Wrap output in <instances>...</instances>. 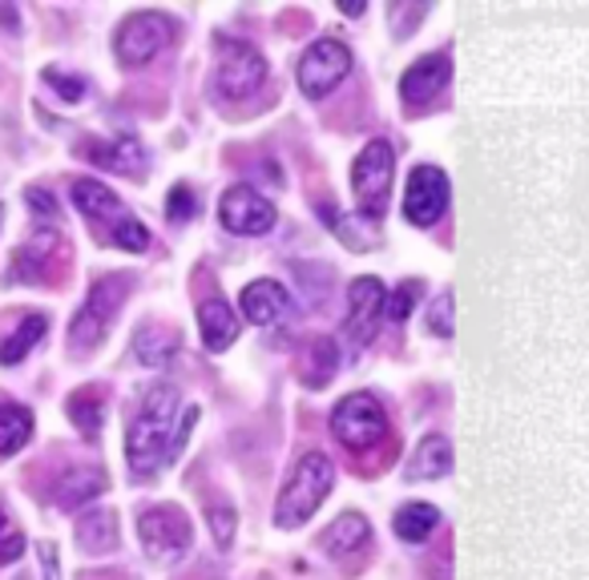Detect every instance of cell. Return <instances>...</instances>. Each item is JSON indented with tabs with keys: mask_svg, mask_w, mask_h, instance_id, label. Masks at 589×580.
Returning a JSON list of instances; mask_svg holds the SVG:
<instances>
[{
	"mask_svg": "<svg viewBox=\"0 0 589 580\" xmlns=\"http://www.w3.org/2000/svg\"><path fill=\"white\" fill-rule=\"evenodd\" d=\"M138 541L150 560H158V565H178V560L190 553V544H194V528H190V520L182 508L158 504V508H146L138 516Z\"/></svg>",
	"mask_w": 589,
	"mask_h": 580,
	"instance_id": "5b68a950",
	"label": "cell"
},
{
	"mask_svg": "<svg viewBox=\"0 0 589 580\" xmlns=\"http://www.w3.org/2000/svg\"><path fill=\"white\" fill-rule=\"evenodd\" d=\"M178 346H182V334H178L174 327H166V322H146V327H138V334H134V355H138V363H146V367L174 363Z\"/></svg>",
	"mask_w": 589,
	"mask_h": 580,
	"instance_id": "d6986e66",
	"label": "cell"
},
{
	"mask_svg": "<svg viewBox=\"0 0 589 580\" xmlns=\"http://www.w3.org/2000/svg\"><path fill=\"white\" fill-rule=\"evenodd\" d=\"M69 420L77 423V432L81 435H98L101 423H105V396L101 391H93V387H81V391H73L69 396Z\"/></svg>",
	"mask_w": 589,
	"mask_h": 580,
	"instance_id": "83f0119b",
	"label": "cell"
},
{
	"mask_svg": "<svg viewBox=\"0 0 589 580\" xmlns=\"http://www.w3.org/2000/svg\"><path fill=\"white\" fill-rule=\"evenodd\" d=\"M449 173L440 166H416L404 182V218L412 226L440 223V214L449 211Z\"/></svg>",
	"mask_w": 589,
	"mask_h": 580,
	"instance_id": "8fae6325",
	"label": "cell"
},
{
	"mask_svg": "<svg viewBox=\"0 0 589 580\" xmlns=\"http://www.w3.org/2000/svg\"><path fill=\"white\" fill-rule=\"evenodd\" d=\"M384 303H388V291L380 283L376 274H360L348 291V334L351 343H372L380 331V319H384Z\"/></svg>",
	"mask_w": 589,
	"mask_h": 580,
	"instance_id": "7c38bea8",
	"label": "cell"
},
{
	"mask_svg": "<svg viewBox=\"0 0 589 580\" xmlns=\"http://www.w3.org/2000/svg\"><path fill=\"white\" fill-rule=\"evenodd\" d=\"M77 544H81V553H93V556H105L117 548V516H113L110 508H93L86 516L77 520Z\"/></svg>",
	"mask_w": 589,
	"mask_h": 580,
	"instance_id": "44dd1931",
	"label": "cell"
},
{
	"mask_svg": "<svg viewBox=\"0 0 589 580\" xmlns=\"http://www.w3.org/2000/svg\"><path fill=\"white\" fill-rule=\"evenodd\" d=\"M45 331H49V319H45V315H25L21 327L0 343V363H4V367H16V363L45 339Z\"/></svg>",
	"mask_w": 589,
	"mask_h": 580,
	"instance_id": "d4e9b609",
	"label": "cell"
},
{
	"mask_svg": "<svg viewBox=\"0 0 589 580\" xmlns=\"http://www.w3.org/2000/svg\"><path fill=\"white\" fill-rule=\"evenodd\" d=\"M449 77H452V61L444 57V53H428V57L412 61L408 69H404V77H400L404 105H412V110L428 105V101L437 98L440 89L449 86Z\"/></svg>",
	"mask_w": 589,
	"mask_h": 580,
	"instance_id": "4fadbf2b",
	"label": "cell"
},
{
	"mask_svg": "<svg viewBox=\"0 0 589 580\" xmlns=\"http://www.w3.org/2000/svg\"><path fill=\"white\" fill-rule=\"evenodd\" d=\"M110 242L113 247H122V250H134V254H141V250L150 247V230L138 223V218H122V223H113L110 226Z\"/></svg>",
	"mask_w": 589,
	"mask_h": 580,
	"instance_id": "f546056e",
	"label": "cell"
},
{
	"mask_svg": "<svg viewBox=\"0 0 589 580\" xmlns=\"http://www.w3.org/2000/svg\"><path fill=\"white\" fill-rule=\"evenodd\" d=\"M218 223H223L230 235L259 238L275 230L279 214H275V202L263 198L259 190H251V185H230L223 198H218Z\"/></svg>",
	"mask_w": 589,
	"mask_h": 580,
	"instance_id": "30bf717a",
	"label": "cell"
},
{
	"mask_svg": "<svg viewBox=\"0 0 589 580\" xmlns=\"http://www.w3.org/2000/svg\"><path fill=\"white\" fill-rule=\"evenodd\" d=\"M412 303H416V286H412V283L400 286V291H396V295H392L388 303H384V307H388V319H392V322H404L408 315H412Z\"/></svg>",
	"mask_w": 589,
	"mask_h": 580,
	"instance_id": "e575fe53",
	"label": "cell"
},
{
	"mask_svg": "<svg viewBox=\"0 0 589 580\" xmlns=\"http://www.w3.org/2000/svg\"><path fill=\"white\" fill-rule=\"evenodd\" d=\"M9 528V520H4V508H0V532Z\"/></svg>",
	"mask_w": 589,
	"mask_h": 580,
	"instance_id": "f35d334b",
	"label": "cell"
},
{
	"mask_svg": "<svg viewBox=\"0 0 589 580\" xmlns=\"http://www.w3.org/2000/svg\"><path fill=\"white\" fill-rule=\"evenodd\" d=\"M21 556H25V536H21V532H9V536L0 541V565H13Z\"/></svg>",
	"mask_w": 589,
	"mask_h": 580,
	"instance_id": "d590c367",
	"label": "cell"
},
{
	"mask_svg": "<svg viewBox=\"0 0 589 580\" xmlns=\"http://www.w3.org/2000/svg\"><path fill=\"white\" fill-rule=\"evenodd\" d=\"M25 198H29V206L41 214V218H53V214H57V202H53V194H49V190H41V185H33Z\"/></svg>",
	"mask_w": 589,
	"mask_h": 580,
	"instance_id": "8d00e7d4",
	"label": "cell"
},
{
	"mask_svg": "<svg viewBox=\"0 0 589 580\" xmlns=\"http://www.w3.org/2000/svg\"><path fill=\"white\" fill-rule=\"evenodd\" d=\"M291 310V295L275 278H254L247 291H242V315L259 327H275L283 322V315Z\"/></svg>",
	"mask_w": 589,
	"mask_h": 580,
	"instance_id": "9a60e30c",
	"label": "cell"
},
{
	"mask_svg": "<svg viewBox=\"0 0 589 580\" xmlns=\"http://www.w3.org/2000/svg\"><path fill=\"white\" fill-rule=\"evenodd\" d=\"M336 371H339V346L336 339H315L312 346H307V355H303V383L307 387H327V383L336 379Z\"/></svg>",
	"mask_w": 589,
	"mask_h": 580,
	"instance_id": "603a6c76",
	"label": "cell"
},
{
	"mask_svg": "<svg viewBox=\"0 0 589 580\" xmlns=\"http://www.w3.org/2000/svg\"><path fill=\"white\" fill-rule=\"evenodd\" d=\"M178 387L174 383H154L150 391L141 396L138 416L126 428V459L134 476H154L166 464H174L186 447L194 423H199V408H186L178 416Z\"/></svg>",
	"mask_w": 589,
	"mask_h": 580,
	"instance_id": "6da1fadb",
	"label": "cell"
},
{
	"mask_svg": "<svg viewBox=\"0 0 589 580\" xmlns=\"http://www.w3.org/2000/svg\"><path fill=\"white\" fill-rule=\"evenodd\" d=\"M331 488H336L331 456L327 452H303L275 500V524L279 528H299L303 520H312L319 512V504L331 496Z\"/></svg>",
	"mask_w": 589,
	"mask_h": 580,
	"instance_id": "7a4b0ae2",
	"label": "cell"
},
{
	"mask_svg": "<svg viewBox=\"0 0 589 580\" xmlns=\"http://www.w3.org/2000/svg\"><path fill=\"white\" fill-rule=\"evenodd\" d=\"M129 283H134L129 274H110V278H98V283H93V291H89L81 310H77L73 322H69V346H73L77 355L101 346V339L110 334V322H113V315H117V307L126 303Z\"/></svg>",
	"mask_w": 589,
	"mask_h": 580,
	"instance_id": "3957f363",
	"label": "cell"
},
{
	"mask_svg": "<svg viewBox=\"0 0 589 580\" xmlns=\"http://www.w3.org/2000/svg\"><path fill=\"white\" fill-rule=\"evenodd\" d=\"M218 53H223V61H218V73H214V89H218L223 98H251V93L263 89L267 57L254 49V45L218 37Z\"/></svg>",
	"mask_w": 589,
	"mask_h": 580,
	"instance_id": "ba28073f",
	"label": "cell"
},
{
	"mask_svg": "<svg viewBox=\"0 0 589 580\" xmlns=\"http://www.w3.org/2000/svg\"><path fill=\"white\" fill-rule=\"evenodd\" d=\"M105 488H110V476L101 468H77L57 484V496H53V500L61 508H81V504H89V500H98Z\"/></svg>",
	"mask_w": 589,
	"mask_h": 580,
	"instance_id": "7402d4cb",
	"label": "cell"
},
{
	"mask_svg": "<svg viewBox=\"0 0 589 580\" xmlns=\"http://www.w3.org/2000/svg\"><path fill=\"white\" fill-rule=\"evenodd\" d=\"M392 178H396V149L388 141H367L360 149V158L351 166V185H355V198L364 206V214L380 218L388 211V194H392Z\"/></svg>",
	"mask_w": 589,
	"mask_h": 580,
	"instance_id": "8992f818",
	"label": "cell"
},
{
	"mask_svg": "<svg viewBox=\"0 0 589 580\" xmlns=\"http://www.w3.org/2000/svg\"><path fill=\"white\" fill-rule=\"evenodd\" d=\"M81 153L101 170L129 173V178H138L146 170V149L134 134H117L113 141H89V146H81Z\"/></svg>",
	"mask_w": 589,
	"mask_h": 580,
	"instance_id": "5bb4252c",
	"label": "cell"
},
{
	"mask_svg": "<svg viewBox=\"0 0 589 580\" xmlns=\"http://www.w3.org/2000/svg\"><path fill=\"white\" fill-rule=\"evenodd\" d=\"M372 541V524L360 512H343L336 516V524H327L324 536H319V548L327 556H355L364 544Z\"/></svg>",
	"mask_w": 589,
	"mask_h": 580,
	"instance_id": "e0dca14e",
	"label": "cell"
},
{
	"mask_svg": "<svg viewBox=\"0 0 589 580\" xmlns=\"http://www.w3.org/2000/svg\"><path fill=\"white\" fill-rule=\"evenodd\" d=\"M452 471V444L444 440V435H424L420 440V447L412 452V459H408V468H404V480H444Z\"/></svg>",
	"mask_w": 589,
	"mask_h": 580,
	"instance_id": "ac0fdd59",
	"label": "cell"
},
{
	"mask_svg": "<svg viewBox=\"0 0 589 580\" xmlns=\"http://www.w3.org/2000/svg\"><path fill=\"white\" fill-rule=\"evenodd\" d=\"M331 432H336V440L348 452H372L388 435V411H384V403L376 396L351 391L331 411Z\"/></svg>",
	"mask_w": 589,
	"mask_h": 580,
	"instance_id": "277c9868",
	"label": "cell"
},
{
	"mask_svg": "<svg viewBox=\"0 0 589 580\" xmlns=\"http://www.w3.org/2000/svg\"><path fill=\"white\" fill-rule=\"evenodd\" d=\"M437 524H440L437 508L412 500V504H404L400 512H396V520H392V532H396L400 541H408V544H420L424 536H432V528H437Z\"/></svg>",
	"mask_w": 589,
	"mask_h": 580,
	"instance_id": "484cf974",
	"label": "cell"
},
{
	"mask_svg": "<svg viewBox=\"0 0 589 580\" xmlns=\"http://www.w3.org/2000/svg\"><path fill=\"white\" fill-rule=\"evenodd\" d=\"M194 211H199V198L190 194V185H174L170 198H166V218H170L174 226H182L194 218Z\"/></svg>",
	"mask_w": 589,
	"mask_h": 580,
	"instance_id": "d6a6232c",
	"label": "cell"
},
{
	"mask_svg": "<svg viewBox=\"0 0 589 580\" xmlns=\"http://www.w3.org/2000/svg\"><path fill=\"white\" fill-rule=\"evenodd\" d=\"M206 524H211V536L218 548H230L235 544V528H239V512L230 504H214L206 512Z\"/></svg>",
	"mask_w": 589,
	"mask_h": 580,
	"instance_id": "4dcf8cb0",
	"label": "cell"
},
{
	"mask_svg": "<svg viewBox=\"0 0 589 580\" xmlns=\"http://www.w3.org/2000/svg\"><path fill=\"white\" fill-rule=\"evenodd\" d=\"M0 218H4V206H0Z\"/></svg>",
	"mask_w": 589,
	"mask_h": 580,
	"instance_id": "ab89813d",
	"label": "cell"
},
{
	"mask_svg": "<svg viewBox=\"0 0 589 580\" xmlns=\"http://www.w3.org/2000/svg\"><path fill=\"white\" fill-rule=\"evenodd\" d=\"M33 435V411L21 403H0V459L16 456Z\"/></svg>",
	"mask_w": 589,
	"mask_h": 580,
	"instance_id": "cb8c5ba5",
	"label": "cell"
},
{
	"mask_svg": "<svg viewBox=\"0 0 589 580\" xmlns=\"http://www.w3.org/2000/svg\"><path fill=\"white\" fill-rule=\"evenodd\" d=\"M57 247V230L53 226H41V235H37V242H29V247H21L13 254V278L16 283H37L41 278V262H49L45 254Z\"/></svg>",
	"mask_w": 589,
	"mask_h": 580,
	"instance_id": "4316f807",
	"label": "cell"
},
{
	"mask_svg": "<svg viewBox=\"0 0 589 580\" xmlns=\"http://www.w3.org/2000/svg\"><path fill=\"white\" fill-rule=\"evenodd\" d=\"M199 331H202V343L211 355H223L226 346L239 339V315L230 310V303L223 298H206L199 307Z\"/></svg>",
	"mask_w": 589,
	"mask_h": 580,
	"instance_id": "2e32d148",
	"label": "cell"
},
{
	"mask_svg": "<svg viewBox=\"0 0 589 580\" xmlns=\"http://www.w3.org/2000/svg\"><path fill=\"white\" fill-rule=\"evenodd\" d=\"M428 331L437 334V339H449L456 331V295L452 291H440L437 303L428 307Z\"/></svg>",
	"mask_w": 589,
	"mask_h": 580,
	"instance_id": "f1b7e54d",
	"label": "cell"
},
{
	"mask_svg": "<svg viewBox=\"0 0 589 580\" xmlns=\"http://www.w3.org/2000/svg\"><path fill=\"white\" fill-rule=\"evenodd\" d=\"M351 73V49L336 37H319L312 49L299 57V69H295V81H299L303 98H327L331 89Z\"/></svg>",
	"mask_w": 589,
	"mask_h": 580,
	"instance_id": "9c48e42d",
	"label": "cell"
},
{
	"mask_svg": "<svg viewBox=\"0 0 589 580\" xmlns=\"http://www.w3.org/2000/svg\"><path fill=\"white\" fill-rule=\"evenodd\" d=\"M73 206L86 214L89 223H105V218L122 223L126 218V206L117 202V194H113L110 185L93 182V178H77L73 182Z\"/></svg>",
	"mask_w": 589,
	"mask_h": 580,
	"instance_id": "ffe728a7",
	"label": "cell"
},
{
	"mask_svg": "<svg viewBox=\"0 0 589 580\" xmlns=\"http://www.w3.org/2000/svg\"><path fill=\"white\" fill-rule=\"evenodd\" d=\"M37 553H41V568H45V580H61V565H57V544L41 541Z\"/></svg>",
	"mask_w": 589,
	"mask_h": 580,
	"instance_id": "74e56055",
	"label": "cell"
},
{
	"mask_svg": "<svg viewBox=\"0 0 589 580\" xmlns=\"http://www.w3.org/2000/svg\"><path fill=\"white\" fill-rule=\"evenodd\" d=\"M174 41V21L166 13H134L122 21L117 37H113V53L126 69H141L150 65L158 53Z\"/></svg>",
	"mask_w": 589,
	"mask_h": 580,
	"instance_id": "52a82bcc",
	"label": "cell"
},
{
	"mask_svg": "<svg viewBox=\"0 0 589 580\" xmlns=\"http://www.w3.org/2000/svg\"><path fill=\"white\" fill-rule=\"evenodd\" d=\"M41 81L49 89H57L61 93V101H69V105H77V101H86V93H89V86H86V77H73V73H61V69H45L41 73Z\"/></svg>",
	"mask_w": 589,
	"mask_h": 580,
	"instance_id": "1f68e13d",
	"label": "cell"
},
{
	"mask_svg": "<svg viewBox=\"0 0 589 580\" xmlns=\"http://www.w3.org/2000/svg\"><path fill=\"white\" fill-rule=\"evenodd\" d=\"M392 29H396V37H412L416 21H424L428 16V4H392Z\"/></svg>",
	"mask_w": 589,
	"mask_h": 580,
	"instance_id": "836d02e7",
	"label": "cell"
}]
</instances>
